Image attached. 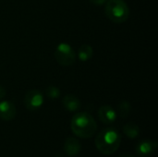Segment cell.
I'll return each instance as SVG.
<instances>
[{"label": "cell", "instance_id": "11", "mask_svg": "<svg viewBox=\"0 0 158 157\" xmlns=\"http://www.w3.org/2000/svg\"><path fill=\"white\" fill-rule=\"evenodd\" d=\"M123 132L128 138L133 140V139H136L140 135V128L135 123L129 122L123 127Z\"/></svg>", "mask_w": 158, "mask_h": 157}, {"label": "cell", "instance_id": "8", "mask_svg": "<svg viewBox=\"0 0 158 157\" xmlns=\"http://www.w3.org/2000/svg\"><path fill=\"white\" fill-rule=\"evenodd\" d=\"M17 109L15 105L10 101L0 102V118L4 121H10L16 117Z\"/></svg>", "mask_w": 158, "mask_h": 157}, {"label": "cell", "instance_id": "9", "mask_svg": "<svg viewBox=\"0 0 158 157\" xmlns=\"http://www.w3.org/2000/svg\"><path fill=\"white\" fill-rule=\"evenodd\" d=\"M81 150V145L79 140L74 137H69L64 143V152L69 157H74L78 155Z\"/></svg>", "mask_w": 158, "mask_h": 157}, {"label": "cell", "instance_id": "3", "mask_svg": "<svg viewBox=\"0 0 158 157\" xmlns=\"http://www.w3.org/2000/svg\"><path fill=\"white\" fill-rule=\"evenodd\" d=\"M106 14L115 23H123L130 17V9L124 0H107L106 2Z\"/></svg>", "mask_w": 158, "mask_h": 157}, {"label": "cell", "instance_id": "10", "mask_svg": "<svg viewBox=\"0 0 158 157\" xmlns=\"http://www.w3.org/2000/svg\"><path fill=\"white\" fill-rule=\"evenodd\" d=\"M62 105L66 110L69 112H76L80 110L81 103L80 99L73 94H67L62 99Z\"/></svg>", "mask_w": 158, "mask_h": 157}, {"label": "cell", "instance_id": "13", "mask_svg": "<svg viewBox=\"0 0 158 157\" xmlns=\"http://www.w3.org/2000/svg\"><path fill=\"white\" fill-rule=\"evenodd\" d=\"M118 112L119 116L123 118H126L131 112V105L128 101H121L118 106Z\"/></svg>", "mask_w": 158, "mask_h": 157}, {"label": "cell", "instance_id": "5", "mask_svg": "<svg viewBox=\"0 0 158 157\" xmlns=\"http://www.w3.org/2000/svg\"><path fill=\"white\" fill-rule=\"evenodd\" d=\"M44 104V96L38 90H30L24 97L25 107L30 111H36L42 107Z\"/></svg>", "mask_w": 158, "mask_h": 157}, {"label": "cell", "instance_id": "14", "mask_svg": "<svg viewBox=\"0 0 158 157\" xmlns=\"http://www.w3.org/2000/svg\"><path fill=\"white\" fill-rule=\"evenodd\" d=\"M46 95L50 99H57L60 96V90L56 86H49L46 88Z\"/></svg>", "mask_w": 158, "mask_h": 157}, {"label": "cell", "instance_id": "17", "mask_svg": "<svg viewBox=\"0 0 158 157\" xmlns=\"http://www.w3.org/2000/svg\"><path fill=\"white\" fill-rule=\"evenodd\" d=\"M118 157H135V156H134V155H131V154H127V153H125V154L120 155Z\"/></svg>", "mask_w": 158, "mask_h": 157}, {"label": "cell", "instance_id": "12", "mask_svg": "<svg viewBox=\"0 0 158 157\" xmlns=\"http://www.w3.org/2000/svg\"><path fill=\"white\" fill-rule=\"evenodd\" d=\"M93 54H94V49L91 45L89 44H83L79 48L78 51V57L81 61L82 62H86L89 59H91L93 57Z\"/></svg>", "mask_w": 158, "mask_h": 157}, {"label": "cell", "instance_id": "6", "mask_svg": "<svg viewBox=\"0 0 158 157\" xmlns=\"http://www.w3.org/2000/svg\"><path fill=\"white\" fill-rule=\"evenodd\" d=\"M157 146L158 143L156 141L143 140L136 145L135 152L139 156L147 157L153 155L156 152V150L157 149Z\"/></svg>", "mask_w": 158, "mask_h": 157}, {"label": "cell", "instance_id": "4", "mask_svg": "<svg viewBox=\"0 0 158 157\" xmlns=\"http://www.w3.org/2000/svg\"><path fill=\"white\" fill-rule=\"evenodd\" d=\"M55 58L59 65L63 67H69L74 64L76 60V54L69 43H61L55 50Z\"/></svg>", "mask_w": 158, "mask_h": 157}, {"label": "cell", "instance_id": "7", "mask_svg": "<svg viewBox=\"0 0 158 157\" xmlns=\"http://www.w3.org/2000/svg\"><path fill=\"white\" fill-rule=\"evenodd\" d=\"M118 114L116 110L110 105H103L98 110V118L101 122L106 125L114 123L117 119Z\"/></svg>", "mask_w": 158, "mask_h": 157}, {"label": "cell", "instance_id": "16", "mask_svg": "<svg viewBox=\"0 0 158 157\" xmlns=\"http://www.w3.org/2000/svg\"><path fill=\"white\" fill-rule=\"evenodd\" d=\"M5 96H6V90L2 85H0V100L3 99Z\"/></svg>", "mask_w": 158, "mask_h": 157}, {"label": "cell", "instance_id": "1", "mask_svg": "<svg viewBox=\"0 0 158 157\" xmlns=\"http://www.w3.org/2000/svg\"><path fill=\"white\" fill-rule=\"evenodd\" d=\"M96 149L105 155H109L118 151L121 143V136L117 129L106 128L102 130L95 138Z\"/></svg>", "mask_w": 158, "mask_h": 157}, {"label": "cell", "instance_id": "15", "mask_svg": "<svg viewBox=\"0 0 158 157\" xmlns=\"http://www.w3.org/2000/svg\"><path fill=\"white\" fill-rule=\"evenodd\" d=\"M106 1H107V0H90L91 3H93V4L96 5V6H101V5H103V4H105Z\"/></svg>", "mask_w": 158, "mask_h": 157}, {"label": "cell", "instance_id": "2", "mask_svg": "<svg viewBox=\"0 0 158 157\" xmlns=\"http://www.w3.org/2000/svg\"><path fill=\"white\" fill-rule=\"evenodd\" d=\"M72 132L79 138L89 139L95 133L97 123L94 117L87 112H80L73 116L70 123Z\"/></svg>", "mask_w": 158, "mask_h": 157}]
</instances>
